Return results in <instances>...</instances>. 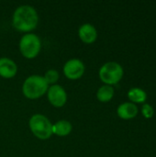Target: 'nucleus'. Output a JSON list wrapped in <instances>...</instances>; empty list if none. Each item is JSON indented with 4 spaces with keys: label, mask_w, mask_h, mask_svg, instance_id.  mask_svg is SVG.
I'll return each mask as SVG.
<instances>
[{
    "label": "nucleus",
    "mask_w": 156,
    "mask_h": 157,
    "mask_svg": "<svg viewBox=\"0 0 156 157\" xmlns=\"http://www.w3.org/2000/svg\"><path fill=\"white\" fill-rule=\"evenodd\" d=\"M38 14L30 6L17 7L13 15V26L19 31L28 32L34 29L38 25Z\"/></svg>",
    "instance_id": "1"
},
{
    "label": "nucleus",
    "mask_w": 156,
    "mask_h": 157,
    "mask_svg": "<svg viewBox=\"0 0 156 157\" xmlns=\"http://www.w3.org/2000/svg\"><path fill=\"white\" fill-rule=\"evenodd\" d=\"M49 85L46 83L44 77L40 75H31L28 77L22 87L23 94L29 99H36L42 97L47 91Z\"/></svg>",
    "instance_id": "2"
},
{
    "label": "nucleus",
    "mask_w": 156,
    "mask_h": 157,
    "mask_svg": "<svg viewBox=\"0 0 156 157\" xmlns=\"http://www.w3.org/2000/svg\"><path fill=\"white\" fill-rule=\"evenodd\" d=\"M29 128L33 134L40 140H47L52 134V125L41 114H36L29 120Z\"/></svg>",
    "instance_id": "3"
},
{
    "label": "nucleus",
    "mask_w": 156,
    "mask_h": 157,
    "mask_svg": "<svg viewBox=\"0 0 156 157\" xmlns=\"http://www.w3.org/2000/svg\"><path fill=\"white\" fill-rule=\"evenodd\" d=\"M123 76L122 67L114 62L105 63L99 70V77L107 85H115L120 81Z\"/></svg>",
    "instance_id": "4"
},
{
    "label": "nucleus",
    "mask_w": 156,
    "mask_h": 157,
    "mask_svg": "<svg viewBox=\"0 0 156 157\" xmlns=\"http://www.w3.org/2000/svg\"><path fill=\"white\" fill-rule=\"evenodd\" d=\"M40 40L35 34H26L22 37L19 49L22 55L28 59L35 58L40 51Z\"/></svg>",
    "instance_id": "5"
},
{
    "label": "nucleus",
    "mask_w": 156,
    "mask_h": 157,
    "mask_svg": "<svg viewBox=\"0 0 156 157\" xmlns=\"http://www.w3.org/2000/svg\"><path fill=\"white\" fill-rule=\"evenodd\" d=\"M48 99L51 104L56 108L63 107L67 100L65 90L58 85H52L48 88Z\"/></svg>",
    "instance_id": "6"
},
{
    "label": "nucleus",
    "mask_w": 156,
    "mask_h": 157,
    "mask_svg": "<svg viewBox=\"0 0 156 157\" xmlns=\"http://www.w3.org/2000/svg\"><path fill=\"white\" fill-rule=\"evenodd\" d=\"M85 72L84 63L78 59L69 60L63 67V73L65 76L69 79H78L80 78Z\"/></svg>",
    "instance_id": "7"
},
{
    "label": "nucleus",
    "mask_w": 156,
    "mask_h": 157,
    "mask_svg": "<svg viewBox=\"0 0 156 157\" xmlns=\"http://www.w3.org/2000/svg\"><path fill=\"white\" fill-rule=\"evenodd\" d=\"M79 38L84 41L85 43H93L97 37V29H95L94 26L90 24H84L83 26L80 27L79 29Z\"/></svg>",
    "instance_id": "8"
},
{
    "label": "nucleus",
    "mask_w": 156,
    "mask_h": 157,
    "mask_svg": "<svg viewBox=\"0 0 156 157\" xmlns=\"http://www.w3.org/2000/svg\"><path fill=\"white\" fill-rule=\"evenodd\" d=\"M16 63L8 58L0 59V76L4 78H11L17 74Z\"/></svg>",
    "instance_id": "9"
},
{
    "label": "nucleus",
    "mask_w": 156,
    "mask_h": 157,
    "mask_svg": "<svg viewBox=\"0 0 156 157\" xmlns=\"http://www.w3.org/2000/svg\"><path fill=\"white\" fill-rule=\"evenodd\" d=\"M118 115L123 120H131L138 114V109L133 103H123L118 108Z\"/></svg>",
    "instance_id": "10"
},
{
    "label": "nucleus",
    "mask_w": 156,
    "mask_h": 157,
    "mask_svg": "<svg viewBox=\"0 0 156 157\" xmlns=\"http://www.w3.org/2000/svg\"><path fill=\"white\" fill-rule=\"evenodd\" d=\"M72 131V125L67 121H60L52 125V133L58 136H66Z\"/></svg>",
    "instance_id": "11"
},
{
    "label": "nucleus",
    "mask_w": 156,
    "mask_h": 157,
    "mask_svg": "<svg viewBox=\"0 0 156 157\" xmlns=\"http://www.w3.org/2000/svg\"><path fill=\"white\" fill-rule=\"evenodd\" d=\"M128 97L132 102H135V103H143L147 98L146 93L143 89L137 88V87L131 88L128 92Z\"/></svg>",
    "instance_id": "12"
},
{
    "label": "nucleus",
    "mask_w": 156,
    "mask_h": 157,
    "mask_svg": "<svg viewBox=\"0 0 156 157\" xmlns=\"http://www.w3.org/2000/svg\"><path fill=\"white\" fill-rule=\"evenodd\" d=\"M113 95H114V89L110 86H103L98 89L97 97L99 101L108 102L113 98Z\"/></svg>",
    "instance_id": "13"
},
{
    "label": "nucleus",
    "mask_w": 156,
    "mask_h": 157,
    "mask_svg": "<svg viewBox=\"0 0 156 157\" xmlns=\"http://www.w3.org/2000/svg\"><path fill=\"white\" fill-rule=\"evenodd\" d=\"M44 79L46 81V83L49 85V84H55L58 79H59V74L57 71L55 70H49L46 74H45V76H44Z\"/></svg>",
    "instance_id": "14"
},
{
    "label": "nucleus",
    "mask_w": 156,
    "mask_h": 157,
    "mask_svg": "<svg viewBox=\"0 0 156 157\" xmlns=\"http://www.w3.org/2000/svg\"><path fill=\"white\" fill-rule=\"evenodd\" d=\"M142 113L146 119H150L154 116V109L149 104H144L142 109Z\"/></svg>",
    "instance_id": "15"
}]
</instances>
